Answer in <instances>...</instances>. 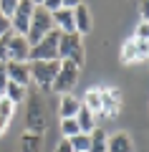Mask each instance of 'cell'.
I'll list each match as a JSON object with an SVG mask.
<instances>
[{
	"mask_svg": "<svg viewBox=\"0 0 149 152\" xmlns=\"http://www.w3.org/2000/svg\"><path fill=\"white\" fill-rule=\"evenodd\" d=\"M61 61H28V71H31V84H36L38 91H51L56 74H58Z\"/></svg>",
	"mask_w": 149,
	"mask_h": 152,
	"instance_id": "7a4b0ae2",
	"label": "cell"
},
{
	"mask_svg": "<svg viewBox=\"0 0 149 152\" xmlns=\"http://www.w3.org/2000/svg\"><path fill=\"white\" fill-rule=\"evenodd\" d=\"M41 134H31V132H23L20 137V152H38L41 150Z\"/></svg>",
	"mask_w": 149,
	"mask_h": 152,
	"instance_id": "ffe728a7",
	"label": "cell"
},
{
	"mask_svg": "<svg viewBox=\"0 0 149 152\" xmlns=\"http://www.w3.org/2000/svg\"><path fill=\"white\" fill-rule=\"evenodd\" d=\"M13 114H15V104H13L8 96H0V117L13 119Z\"/></svg>",
	"mask_w": 149,
	"mask_h": 152,
	"instance_id": "603a6c76",
	"label": "cell"
},
{
	"mask_svg": "<svg viewBox=\"0 0 149 152\" xmlns=\"http://www.w3.org/2000/svg\"><path fill=\"white\" fill-rule=\"evenodd\" d=\"M5 46H8V61H20V64L28 61L31 46L25 43V38H23V36H15V33L10 31L5 36Z\"/></svg>",
	"mask_w": 149,
	"mask_h": 152,
	"instance_id": "30bf717a",
	"label": "cell"
},
{
	"mask_svg": "<svg viewBox=\"0 0 149 152\" xmlns=\"http://www.w3.org/2000/svg\"><path fill=\"white\" fill-rule=\"evenodd\" d=\"M99 94H101V112H99V117H106V119L119 117V112H121V89L104 84V86H99Z\"/></svg>",
	"mask_w": 149,
	"mask_h": 152,
	"instance_id": "ba28073f",
	"label": "cell"
},
{
	"mask_svg": "<svg viewBox=\"0 0 149 152\" xmlns=\"http://www.w3.org/2000/svg\"><path fill=\"white\" fill-rule=\"evenodd\" d=\"M61 134H63V140H71V137L78 134V124H76V119H61Z\"/></svg>",
	"mask_w": 149,
	"mask_h": 152,
	"instance_id": "7402d4cb",
	"label": "cell"
},
{
	"mask_svg": "<svg viewBox=\"0 0 149 152\" xmlns=\"http://www.w3.org/2000/svg\"><path fill=\"white\" fill-rule=\"evenodd\" d=\"M68 145H71V150L73 152H89V147H91V137L89 134H76V137H71L68 140Z\"/></svg>",
	"mask_w": 149,
	"mask_h": 152,
	"instance_id": "44dd1931",
	"label": "cell"
},
{
	"mask_svg": "<svg viewBox=\"0 0 149 152\" xmlns=\"http://www.w3.org/2000/svg\"><path fill=\"white\" fill-rule=\"evenodd\" d=\"M91 147H89V152H106V140H109V134L101 129V127H96L94 132H91Z\"/></svg>",
	"mask_w": 149,
	"mask_h": 152,
	"instance_id": "d6986e66",
	"label": "cell"
},
{
	"mask_svg": "<svg viewBox=\"0 0 149 152\" xmlns=\"http://www.w3.org/2000/svg\"><path fill=\"white\" fill-rule=\"evenodd\" d=\"M5 74H8V81L13 84H20V86H31V71H28V61L20 64V61H8L5 64Z\"/></svg>",
	"mask_w": 149,
	"mask_h": 152,
	"instance_id": "8fae6325",
	"label": "cell"
},
{
	"mask_svg": "<svg viewBox=\"0 0 149 152\" xmlns=\"http://www.w3.org/2000/svg\"><path fill=\"white\" fill-rule=\"evenodd\" d=\"M134 38H144V41H149V23H139L137 31H134Z\"/></svg>",
	"mask_w": 149,
	"mask_h": 152,
	"instance_id": "4316f807",
	"label": "cell"
},
{
	"mask_svg": "<svg viewBox=\"0 0 149 152\" xmlns=\"http://www.w3.org/2000/svg\"><path fill=\"white\" fill-rule=\"evenodd\" d=\"M25 132L31 134H46L48 132V104L38 89H28L25 96Z\"/></svg>",
	"mask_w": 149,
	"mask_h": 152,
	"instance_id": "6da1fadb",
	"label": "cell"
},
{
	"mask_svg": "<svg viewBox=\"0 0 149 152\" xmlns=\"http://www.w3.org/2000/svg\"><path fill=\"white\" fill-rule=\"evenodd\" d=\"M10 31H13V28H10V18H5L3 13H0V38H5Z\"/></svg>",
	"mask_w": 149,
	"mask_h": 152,
	"instance_id": "484cf974",
	"label": "cell"
},
{
	"mask_svg": "<svg viewBox=\"0 0 149 152\" xmlns=\"http://www.w3.org/2000/svg\"><path fill=\"white\" fill-rule=\"evenodd\" d=\"M76 124H78V132H81V134H91V132L99 127V122H96V114H91L89 109L81 104L78 114H76Z\"/></svg>",
	"mask_w": 149,
	"mask_h": 152,
	"instance_id": "2e32d148",
	"label": "cell"
},
{
	"mask_svg": "<svg viewBox=\"0 0 149 152\" xmlns=\"http://www.w3.org/2000/svg\"><path fill=\"white\" fill-rule=\"evenodd\" d=\"M73 28H76V33H78L81 38H86L91 33V28H94V23H91V13H89V8H86L84 3L73 8Z\"/></svg>",
	"mask_w": 149,
	"mask_h": 152,
	"instance_id": "7c38bea8",
	"label": "cell"
},
{
	"mask_svg": "<svg viewBox=\"0 0 149 152\" xmlns=\"http://www.w3.org/2000/svg\"><path fill=\"white\" fill-rule=\"evenodd\" d=\"M5 86H8V74H5V64H0V96L5 94Z\"/></svg>",
	"mask_w": 149,
	"mask_h": 152,
	"instance_id": "f1b7e54d",
	"label": "cell"
},
{
	"mask_svg": "<svg viewBox=\"0 0 149 152\" xmlns=\"http://www.w3.org/2000/svg\"><path fill=\"white\" fill-rule=\"evenodd\" d=\"M58 36L61 33L51 31L48 36H43L36 46H31V53H28V61H58Z\"/></svg>",
	"mask_w": 149,
	"mask_h": 152,
	"instance_id": "5b68a950",
	"label": "cell"
},
{
	"mask_svg": "<svg viewBox=\"0 0 149 152\" xmlns=\"http://www.w3.org/2000/svg\"><path fill=\"white\" fill-rule=\"evenodd\" d=\"M51 31H53V18H51V13H48L46 8L36 5V10H33V15H31L28 33H25V43L28 46H36L38 41H41L43 36H48Z\"/></svg>",
	"mask_w": 149,
	"mask_h": 152,
	"instance_id": "3957f363",
	"label": "cell"
},
{
	"mask_svg": "<svg viewBox=\"0 0 149 152\" xmlns=\"http://www.w3.org/2000/svg\"><path fill=\"white\" fill-rule=\"evenodd\" d=\"M81 104H84L91 114H96V117H99V112H101V94H99V86L86 89V94H84V99H81Z\"/></svg>",
	"mask_w": 149,
	"mask_h": 152,
	"instance_id": "e0dca14e",
	"label": "cell"
},
{
	"mask_svg": "<svg viewBox=\"0 0 149 152\" xmlns=\"http://www.w3.org/2000/svg\"><path fill=\"white\" fill-rule=\"evenodd\" d=\"M15 8H18V0H0V13L5 18H10L15 13Z\"/></svg>",
	"mask_w": 149,
	"mask_h": 152,
	"instance_id": "cb8c5ba5",
	"label": "cell"
},
{
	"mask_svg": "<svg viewBox=\"0 0 149 152\" xmlns=\"http://www.w3.org/2000/svg\"><path fill=\"white\" fill-rule=\"evenodd\" d=\"M28 89H31V86H28ZM28 89H25V86H20V84H13V81H8L5 94H3V96H8L13 104H20V102H25V96H28Z\"/></svg>",
	"mask_w": 149,
	"mask_h": 152,
	"instance_id": "ac0fdd59",
	"label": "cell"
},
{
	"mask_svg": "<svg viewBox=\"0 0 149 152\" xmlns=\"http://www.w3.org/2000/svg\"><path fill=\"white\" fill-rule=\"evenodd\" d=\"M78 109H81V99H76L73 94H63L58 99V117L61 119H76Z\"/></svg>",
	"mask_w": 149,
	"mask_h": 152,
	"instance_id": "5bb4252c",
	"label": "cell"
},
{
	"mask_svg": "<svg viewBox=\"0 0 149 152\" xmlns=\"http://www.w3.org/2000/svg\"><path fill=\"white\" fill-rule=\"evenodd\" d=\"M8 127H10V119H5V117H0V137L8 132Z\"/></svg>",
	"mask_w": 149,
	"mask_h": 152,
	"instance_id": "d6a6232c",
	"label": "cell"
},
{
	"mask_svg": "<svg viewBox=\"0 0 149 152\" xmlns=\"http://www.w3.org/2000/svg\"><path fill=\"white\" fill-rule=\"evenodd\" d=\"M139 23H149V0H139Z\"/></svg>",
	"mask_w": 149,
	"mask_h": 152,
	"instance_id": "d4e9b609",
	"label": "cell"
},
{
	"mask_svg": "<svg viewBox=\"0 0 149 152\" xmlns=\"http://www.w3.org/2000/svg\"><path fill=\"white\" fill-rule=\"evenodd\" d=\"M78 74H81V64H76V61H61L58 74H56L53 84H51V91H56L58 96L71 94V89L78 81Z\"/></svg>",
	"mask_w": 149,
	"mask_h": 152,
	"instance_id": "277c9868",
	"label": "cell"
},
{
	"mask_svg": "<svg viewBox=\"0 0 149 152\" xmlns=\"http://www.w3.org/2000/svg\"><path fill=\"white\" fill-rule=\"evenodd\" d=\"M41 8H46L48 13H56L58 8H63V5H61V0H43V3H41Z\"/></svg>",
	"mask_w": 149,
	"mask_h": 152,
	"instance_id": "83f0119b",
	"label": "cell"
},
{
	"mask_svg": "<svg viewBox=\"0 0 149 152\" xmlns=\"http://www.w3.org/2000/svg\"><path fill=\"white\" fill-rule=\"evenodd\" d=\"M51 18H53V28L58 33H76V28H73V10L58 8L56 13H51Z\"/></svg>",
	"mask_w": 149,
	"mask_h": 152,
	"instance_id": "4fadbf2b",
	"label": "cell"
},
{
	"mask_svg": "<svg viewBox=\"0 0 149 152\" xmlns=\"http://www.w3.org/2000/svg\"><path fill=\"white\" fill-rule=\"evenodd\" d=\"M0 64H8V46H5V38H0Z\"/></svg>",
	"mask_w": 149,
	"mask_h": 152,
	"instance_id": "f546056e",
	"label": "cell"
},
{
	"mask_svg": "<svg viewBox=\"0 0 149 152\" xmlns=\"http://www.w3.org/2000/svg\"><path fill=\"white\" fill-rule=\"evenodd\" d=\"M106 152H134V142L126 132H116V134H109L106 140Z\"/></svg>",
	"mask_w": 149,
	"mask_h": 152,
	"instance_id": "9a60e30c",
	"label": "cell"
},
{
	"mask_svg": "<svg viewBox=\"0 0 149 152\" xmlns=\"http://www.w3.org/2000/svg\"><path fill=\"white\" fill-rule=\"evenodd\" d=\"M33 3H36V5H41V3H43V0H33Z\"/></svg>",
	"mask_w": 149,
	"mask_h": 152,
	"instance_id": "836d02e7",
	"label": "cell"
},
{
	"mask_svg": "<svg viewBox=\"0 0 149 152\" xmlns=\"http://www.w3.org/2000/svg\"><path fill=\"white\" fill-rule=\"evenodd\" d=\"M58 61H84V38L78 33H61L58 36Z\"/></svg>",
	"mask_w": 149,
	"mask_h": 152,
	"instance_id": "8992f818",
	"label": "cell"
},
{
	"mask_svg": "<svg viewBox=\"0 0 149 152\" xmlns=\"http://www.w3.org/2000/svg\"><path fill=\"white\" fill-rule=\"evenodd\" d=\"M56 152H73V150H71L68 140H61V142H58V147H56Z\"/></svg>",
	"mask_w": 149,
	"mask_h": 152,
	"instance_id": "1f68e13d",
	"label": "cell"
},
{
	"mask_svg": "<svg viewBox=\"0 0 149 152\" xmlns=\"http://www.w3.org/2000/svg\"><path fill=\"white\" fill-rule=\"evenodd\" d=\"M81 3H84V0H61V5L68 8V10H73V8H76V5H81Z\"/></svg>",
	"mask_w": 149,
	"mask_h": 152,
	"instance_id": "4dcf8cb0",
	"label": "cell"
},
{
	"mask_svg": "<svg viewBox=\"0 0 149 152\" xmlns=\"http://www.w3.org/2000/svg\"><path fill=\"white\" fill-rule=\"evenodd\" d=\"M33 10H36V3H33V0H18L15 13L10 15V28H13V33H15V36H23V38H25L28 26H31Z\"/></svg>",
	"mask_w": 149,
	"mask_h": 152,
	"instance_id": "9c48e42d",
	"label": "cell"
},
{
	"mask_svg": "<svg viewBox=\"0 0 149 152\" xmlns=\"http://www.w3.org/2000/svg\"><path fill=\"white\" fill-rule=\"evenodd\" d=\"M149 56V41H144V38H126L121 46V51H119V61H121L124 66L126 64H144Z\"/></svg>",
	"mask_w": 149,
	"mask_h": 152,
	"instance_id": "52a82bcc",
	"label": "cell"
}]
</instances>
